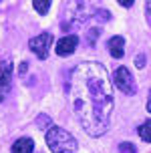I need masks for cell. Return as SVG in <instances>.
Returning <instances> with one entry per match:
<instances>
[{
    "instance_id": "obj_3",
    "label": "cell",
    "mask_w": 151,
    "mask_h": 153,
    "mask_svg": "<svg viewBox=\"0 0 151 153\" xmlns=\"http://www.w3.org/2000/svg\"><path fill=\"white\" fill-rule=\"evenodd\" d=\"M113 81H115V87L125 95H133L137 91L135 79H133V75H131V71L127 67H117L113 73Z\"/></svg>"
},
{
    "instance_id": "obj_13",
    "label": "cell",
    "mask_w": 151,
    "mask_h": 153,
    "mask_svg": "<svg viewBox=\"0 0 151 153\" xmlns=\"http://www.w3.org/2000/svg\"><path fill=\"white\" fill-rule=\"evenodd\" d=\"M26 69H28V65H26V62H22V65L18 67V73H20V75H24V73H26Z\"/></svg>"
},
{
    "instance_id": "obj_6",
    "label": "cell",
    "mask_w": 151,
    "mask_h": 153,
    "mask_svg": "<svg viewBox=\"0 0 151 153\" xmlns=\"http://www.w3.org/2000/svg\"><path fill=\"white\" fill-rule=\"evenodd\" d=\"M107 48H109V54L113 59H121L125 54V38L123 36H111L109 42H107Z\"/></svg>"
},
{
    "instance_id": "obj_17",
    "label": "cell",
    "mask_w": 151,
    "mask_h": 153,
    "mask_svg": "<svg viewBox=\"0 0 151 153\" xmlns=\"http://www.w3.org/2000/svg\"><path fill=\"white\" fill-rule=\"evenodd\" d=\"M2 99H4V93H0V101H2Z\"/></svg>"
},
{
    "instance_id": "obj_11",
    "label": "cell",
    "mask_w": 151,
    "mask_h": 153,
    "mask_svg": "<svg viewBox=\"0 0 151 153\" xmlns=\"http://www.w3.org/2000/svg\"><path fill=\"white\" fill-rule=\"evenodd\" d=\"M119 151L121 153H137V147L133 143H121L119 145Z\"/></svg>"
},
{
    "instance_id": "obj_14",
    "label": "cell",
    "mask_w": 151,
    "mask_h": 153,
    "mask_svg": "<svg viewBox=\"0 0 151 153\" xmlns=\"http://www.w3.org/2000/svg\"><path fill=\"white\" fill-rule=\"evenodd\" d=\"M119 4H121V6H125V8H129V6H133V2H131V0H121Z\"/></svg>"
},
{
    "instance_id": "obj_15",
    "label": "cell",
    "mask_w": 151,
    "mask_h": 153,
    "mask_svg": "<svg viewBox=\"0 0 151 153\" xmlns=\"http://www.w3.org/2000/svg\"><path fill=\"white\" fill-rule=\"evenodd\" d=\"M145 6H147V14H149V18H151V2H147Z\"/></svg>"
},
{
    "instance_id": "obj_5",
    "label": "cell",
    "mask_w": 151,
    "mask_h": 153,
    "mask_svg": "<svg viewBox=\"0 0 151 153\" xmlns=\"http://www.w3.org/2000/svg\"><path fill=\"white\" fill-rule=\"evenodd\" d=\"M77 45H79V38L75 34H67V36L59 38V42H57V54L59 56H68V54L75 53Z\"/></svg>"
},
{
    "instance_id": "obj_2",
    "label": "cell",
    "mask_w": 151,
    "mask_h": 153,
    "mask_svg": "<svg viewBox=\"0 0 151 153\" xmlns=\"http://www.w3.org/2000/svg\"><path fill=\"white\" fill-rule=\"evenodd\" d=\"M46 145L53 153H75L77 151V139L68 131L60 129L57 125L46 129Z\"/></svg>"
},
{
    "instance_id": "obj_9",
    "label": "cell",
    "mask_w": 151,
    "mask_h": 153,
    "mask_svg": "<svg viewBox=\"0 0 151 153\" xmlns=\"http://www.w3.org/2000/svg\"><path fill=\"white\" fill-rule=\"evenodd\" d=\"M137 133H139V137L143 139V141L151 143V119L145 121L143 125H139V127H137Z\"/></svg>"
},
{
    "instance_id": "obj_1",
    "label": "cell",
    "mask_w": 151,
    "mask_h": 153,
    "mask_svg": "<svg viewBox=\"0 0 151 153\" xmlns=\"http://www.w3.org/2000/svg\"><path fill=\"white\" fill-rule=\"evenodd\" d=\"M71 103L77 119L91 137H101L115 107L113 87L99 62H81L71 73Z\"/></svg>"
},
{
    "instance_id": "obj_16",
    "label": "cell",
    "mask_w": 151,
    "mask_h": 153,
    "mask_svg": "<svg viewBox=\"0 0 151 153\" xmlns=\"http://www.w3.org/2000/svg\"><path fill=\"white\" fill-rule=\"evenodd\" d=\"M147 111L151 113V91H149V103H147Z\"/></svg>"
},
{
    "instance_id": "obj_8",
    "label": "cell",
    "mask_w": 151,
    "mask_h": 153,
    "mask_svg": "<svg viewBox=\"0 0 151 153\" xmlns=\"http://www.w3.org/2000/svg\"><path fill=\"white\" fill-rule=\"evenodd\" d=\"M10 69H12V65H10V61H4L2 62V69H0V93H2V89L10 85Z\"/></svg>"
},
{
    "instance_id": "obj_10",
    "label": "cell",
    "mask_w": 151,
    "mask_h": 153,
    "mask_svg": "<svg viewBox=\"0 0 151 153\" xmlns=\"http://www.w3.org/2000/svg\"><path fill=\"white\" fill-rule=\"evenodd\" d=\"M32 6H34V10H36L38 14H46L48 8L53 6V2H51V0H34Z\"/></svg>"
},
{
    "instance_id": "obj_7",
    "label": "cell",
    "mask_w": 151,
    "mask_h": 153,
    "mask_svg": "<svg viewBox=\"0 0 151 153\" xmlns=\"http://www.w3.org/2000/svg\"><path fill=\"white\" fill-rule=\"evenodd\" d=\"M12 153H32L34 151V141L30 137H20L14 141V145L10 149Z\"/></svg>"
},
{
    "instance_id": "obj_12",
    "label": "cell",
    "mask_w": 151,
    "mask_h": 153,
    "mask_svg": "<svg viewBox=\"0 0 151 153\" xmlns=\"http://www.w3.org/2000/svg\"><path fill=\"white\" fill-rule=\"evenodd\" d=\"M135 65H137V69H143L145 67V54H139V56H137Z\"/></svg>"
},
{
    "instance_id": "obj_4",
    "label": "cell",
    "mask_w": 151,
    "mask_h": 153,
    "mask_svg": "<svg viewBox=\"0 0 151 153\" xmlns=\"http://www.w3.org/2000/svg\"><path fill=\"white\" fill-rule=\"evenodd\" d=\"M51 45H53V36L48 34V32H42V34H38V36L30 38V51L36 54L38 59H42L45 61L46 56H48V48H51Z\"/></svg>"
}]
</instances>
